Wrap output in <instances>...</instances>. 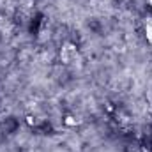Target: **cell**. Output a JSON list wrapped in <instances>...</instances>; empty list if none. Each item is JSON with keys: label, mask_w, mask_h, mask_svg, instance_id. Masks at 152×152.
<instances>
[{"label": "cell", "mask_w": 152, "mask_h": 152, "mask_svg": "<svg viewBox=\"0 0 152 152\" xmlns=\"http://www.w3.org/2000/svg\"><path fill=\"white\" fill-rule=\"evenodd\" d=\"M76 57H78V51H76L75 46H73V44H64V48H62V51H60V58H62V62L71 64Z\"/></svg>", "instance_id": "1"}, {"label": "cell", "mask_w": 152, "mask_h": 152, "mask_svg": "<svg viewBox=\"0 0 152 152\" xmlns=\"http://www.w3.org/2000/svg\"><path fill=\"white\" fill-rule=\"evenodd\" d=\"M143 27H145V36H147V39L152 42V18H147L145 20Z\"/></svg>", "instance_id": "2"}, {"label": "cell", "mask_w": 152, "mask_h": 152, "mask_svg": "<svg viewBox=\"0 0 152 152\" xmlns=\"http://www.w3.org/2000/svg\"><path fill=\"white\" fill-rule=\"evenodd\" d=\"M69 126H73V124H76V120H73V117H67V120H66Z\"/></svg>", "instance_id": "3"}, {"label": "cell", "mask_w": 152, "mask_h": 152, "mask_svg": "<svg viewBox=\"0 0 152 152\" xmlns=\"http://www.w3.org/2000/svg\"><path fill=\"white\" fill-rule=\"evenodd\" d=\"M149 4H151V5H152V0H149Z\"/></svg>", "instance_id": "4"}]
</instances>
